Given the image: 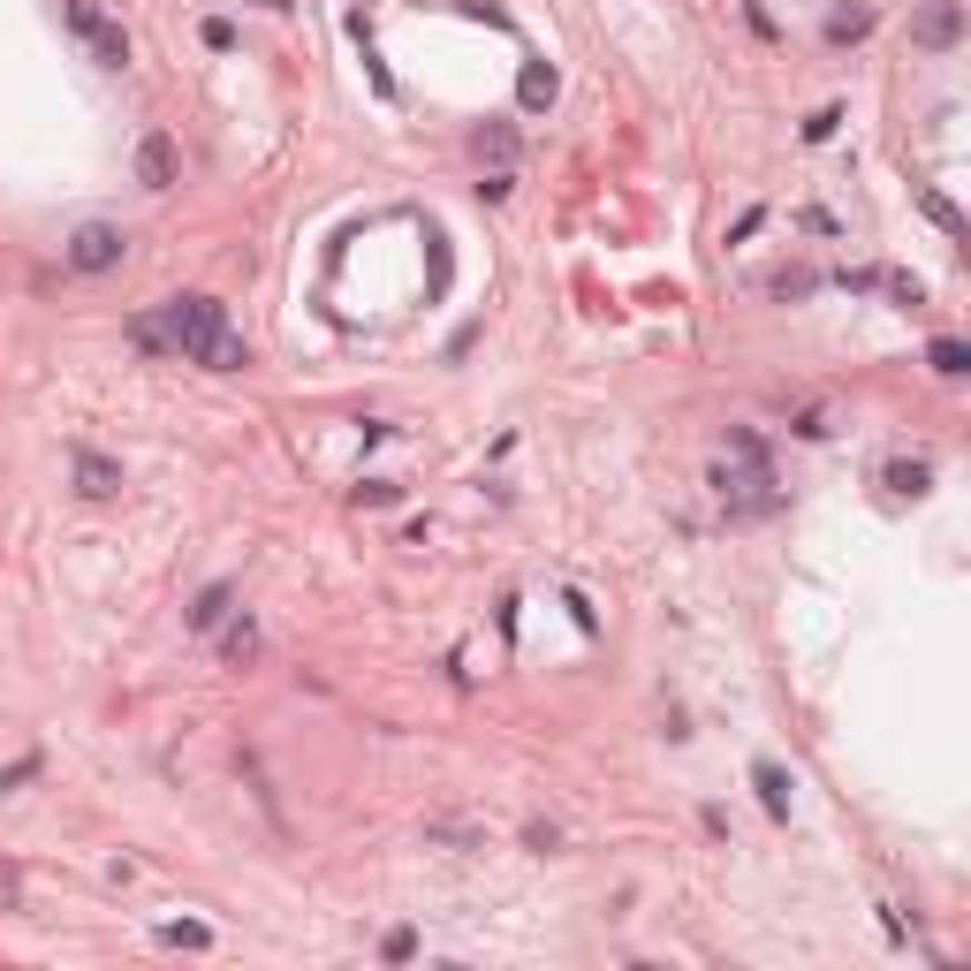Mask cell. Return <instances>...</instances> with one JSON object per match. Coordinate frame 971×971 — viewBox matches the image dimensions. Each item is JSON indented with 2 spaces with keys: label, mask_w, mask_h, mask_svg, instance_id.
Returning <instances> with one entry per match:
<instances>
[{
  "label": "cell",
  "mask_w": 971,
  "mask_h": 971,
  "mask_svg": "<svg viewBox=\"0 0 971 971\" xmlns=\"http://www.w3.org/2000/svg\"><path fill=\"white\" fill-rule=\"evenodd\" d=\"M160 319H168L175 357H190V365H206V373H244V365H251V349L228 327V304H220V296H175Z\"/></svg>",
  "instance_id": "obj_1"
},
{
  "label": "cell",
  "mask_w": 971,
  "mask_h": 971,
  "mask_svg": "<svg viewBox=\"0 0 971 971\" xmlns=\"http://www.w3.org/2000/svg\"><path fill=\"white\" fill-rule=\"evenodd\" d=\"M714 494H721L729 516H766V508L782 502V494H774V470H766V448L760 456H721L714 464Z\"/></svg>",
  "instance_id": "obj_2"
},
{
  "label": "cell",
  "mask_w": 971,
  "mask_h": 971,
  "mask_svg": "<svg viewBox=\"0 0 971 971\" xmlns=\"http://www.w3.org/2000/svg\"><path fill=\"white\" fill-rule=\"evenodd\" d=\"M61 16H69V31L91 46V61L99 69H129V31L99 8V0H61Z\"/></svg>",
  "instance_id": "obj_3"
},
{
  "label": "cell",
  "mask_w": 971,
  "mask_h": 971,
  "mask_svg": "<svg viewBox=\"0 0 971 971\" xmlns=\"http://www.w3.org/2000/svg\"><path fill=\"white\" fill-rule=\"evenodd\" d=\"M122 251H129V236L115 220H85V228L69 236V266H77V274H115Z\"/></svg>",
  "instance_id": "obj_4"
},
{
  "label": "cell",
  "mask_w": 971,
  "mask_h": 971,
  "mask_svg": "<svg viewBox=\"0 0 971 971\" xmlns=\"http://www.w3.org/2000/svg\"><path fill=\"white\" fill-rule=\"evenodd\" d=\"M957 39H964V0H927V8L911 16V46H927V53H949Z\"/></svg>",
  "instance_id": "obj_5"
},
{
  "label": "cell",
  "mask_w": 971,
  "mask_h": 971,
  "mask_svg": "<svg viewBox=\"0 0 971 971\" xmlns=\"http://www.w3.org/2000/svg\"><path fill=\"white\" fill-rule=\"evenodd\" d=\"M69 470H77V494H85V502H115V494H122V464L99 456V448H77Z\"/></svg>",
  "instance_id": "obj_6"
},
{
  "label": "cell",
  "mask_w": 971,
  "mask_h": 971,
  "mask_svg": "<svg viewBox=\"0 0 971 971\" xmlns=\"http://www.w3.org/2000/svg\"><path fill=\"white\" fill-rule=\"evenodd\" d=\"M175 175H182V160H175V137H160V129H152V137L137 145V182H145V190H175Z\"/></svg>",
  "instance_id": "obj_7"
},
{
  "label": "cell",
  "mask_w": 971,
  "mask_h": 971,
  "mask_svg": "<svg viewBox=\"0 0 971 971\" xmlns=\"http://www.w3.org/2000/svg\"><path fill=\"white\" fill-rule=\"evenodd\" d=\"M752 790H760V804L774 812V820H790V774H782L774 760H760V766H752Z\"/></svg>",
  "instance_id": "obj_8"
},
{
  "label": "cell",
  "mask_w": 971,
  "mask_h": 971,
  "mask_svg": "<svg viewBox=\"0 0 971 971\" xmlns=\"http://www.w3.org/2000/svg\"><path fill=\"white\" fill-rule=\"evenodd\" d=\"M220 661H228V668H251V661H258V623H251V615H244V623H228V637H220Z\"/></svg>",
  "instance_id": "obj_9"
},
{
  "label": "cell",
  "mask_w": 971,
  "mask_h": 971,
  "mask_svg": "<svg viewBox=\"0 0 971 971\" xmlns=\"http://www.w3.org/2000/svg\"><path fill=\"white\" fill-rule=\"evenodd\" d=\"M516 99L539 115V107H554V69L547 61H524V77H516Z\"/></svg>",
  "instance_id": "obj_10"
},
{
  "label": "cell",
  "mask_w": 971,
  "mask_h": 971,
  "mask_svg": "<svg viewBox=\"0 0 971 971\" xmlns=\"http://www.w3.org/2000/svg\"><path fill=\"white\" fill-rule=\"evenodd\" d=\"M228 607H236V585H206V592H198V607H190V631H220Z\"/></svg>",
  "instance_id": "obj_11"
},
{
  "label": "cell",
  "mask_w": 971,
  "mask_h": 971,
  "mask_svg": "<svg viewBox=\"0 0 971 971\" xmlns=\"http://www.w3.org/2000/svg\"><path fill=\"white\" fill-rule=\"evenodd\" d=\"M927 365H933V373H941V380H964V373H971V349H964V341H957V335H941V341H933V349H927Z\"/></svg>",
  "instance_id": "obj_12"
},
{
  "label": "cell",
  "mask_w": 971,
  "mask_h": 971,
  "mask_svg": "<svg viewBox=\"0 0 971 971\" xmlns=\"http://www.w3.org/2000/svg\"><path fill=\"white\" fill-rule=\"evenodd\" d=\"M927 486H933V470H927V464H911V456H895V464H888V494H903V502H919Z\"/></svg>",
  "instance_id": "obj_13"
},
{
  "label": "cell",
  "mask_w": 971,
  "mask_h": 971,
  "mask_svg": "<svg viewBox=\"0 0 971 971\" xmlns=\"http://www.w3.org/2000/svg\"><path fill=\"white\" fill-rule=\"evenodd\" d=\"M129 341H137V349H152V357H168V349H175L160 311H137V319H129Z\"/></svg>",
  "instance_id": "obj_14"
},
{
  "label": "cell",
  "mask_w": 971,
  "mask_h": 971,
  "mask_svg": "<svg viewBox=\"0 0 971 971\" xmlns=\"http://www.w3.org/2000/svg\"><path fill=\"white\" fill-rule=\"evenodd\" d=\"M873 31V8H843V16H828V46H858Z\"/></svg>",
  "instance_id": "obj_15"
},
{
  "label": "cell",
  "mask_w": 971,
  "mask_h": 971,
  "mask_svg": "<svg viewBox=\"0 0 971 971\" xmlns=\"http://www.w3.org/2000/svg\"><path fill=\"white\" fill-rule=\"evenodd\" d=\"M919 206H927V220H933V228H941V236H964V212L949 206L941 190H919Z\"/></svg>",
  "instance_id": "obj_16"
},
{
  "label": "cell",
  "mask_w": 971,
  "mask_h": 971,
  "mask_svg": "<svg viewBox=\"0 0 971 971\" xmlns=\"http://www.w3.org/2000/svg\"><path fill=\"white\" fill-rule=\"evenodd\" d=\"M470 145H478V160H516V129H478V137H470Z\"/></svg>",
  "instance_id": "obj_17"
},
{
  "label": "cell",
  "mask_w": 971,
  "mask_h": 971,
  "mask_svg": "<svg viewBox=\"0 0 971 971\" xmlns=\"http://www.w3.org/2000/svg\"><path fill=\"white\" fill-rule=\"evenodd\" d=\"M766 289H774V296H812V289H820V274H812V266H782Z\"/></svg>",
  "instance_id": "obj_18"
},
{
  "label": "cell",
  "mask_w": 971,
  "mask_h": 971,
  "mask_svg": "<svg viewBox=\"0 0 971 971\" xmlns=\"http://www.w3.org/2000/svg\"><path fill=\"white\" fill-rule=\"evenodd\" d=\"M380 957H387V964H410V957H418V933H410V927H395V933L380 941Z\"/></svg>",
  "instance_id": "obj_19"
},
{
  "label": "cell",
  "mask_w": 971,
  "mask_h": 971,
  "mask_svg": "<svg viewBox=\"0 0 971 971\" xmlns=\"http://www.w3.org/2000/svg\"><path fill=\"white\" fill-rule=\"evenodd\" d=\"M160 941H168V949H206L212 933L206 927H160Z\"/></svg>",
  "instance_id": "obj_20"
},
{
  "label": "cell",
  "mask_w": 971,
  "mask_h": 971,
  "mask_svg": "<svg viewBox=\"0 0 971 971\" xmlns=\"http://www.w3.org/2000/svg\"><path fill=\"white\" fill-rule=\"evenodd\" d=\"M23 903V881H16V865H0V911H16Z\"/></svg>",
  "instance_id": "obj_21"
},
{
  "label": "cell",
  "mask_w": 971,
  "mask_h": 971,
  "mask_svg": "<svg viewBox=\"0 0 971 971\" xmlns=\"http://www.w3.org/2000/svg\"><path fill=\"white\" fill-rule=\"evenodd\" d=\"M835 122H843V115H835V107H820V115H812V122H804V137H812V145H820V137H835Z\"/></svg>",
  "instance_id": "obj_22"
},
{
  "label": "cell",
  "mask_w": 971,
  "mask_h": 971,
  "mask_svg": "<svg viewBox=\"0 0 971 971\" xmlns=\"http://www.w3.org/2000/svg\"><path fill=\"white\" fill-rule=\"evenodd\" d=\"M31 774H39V760H16V766H8V774H0V797H8L16 782H31Z\"/></svg>",
  "instance_id": "obj_23"
},
{
  "label": "cell",
  "mask_w": 971,
  "mask_h": 971,
  "mask_svg": "<svg viewBox=\"0 0 971 971\" xmlns=\"http://www.w3.org/2000/svg\"><path fill=\"white\" fill-rule=\"evenodd\" d=\"M258 8H296V0H258Z\"/></svg>",
  "instance_id": "obj_24"
}]
</instances>
